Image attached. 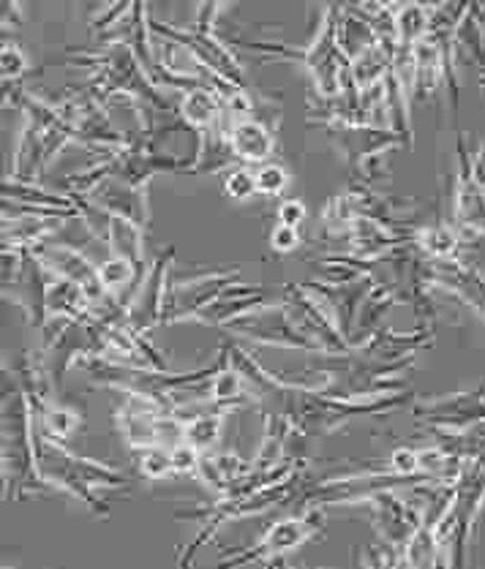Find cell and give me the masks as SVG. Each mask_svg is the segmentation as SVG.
Returning a JSON list of instances; mask_svg holds the SVG:
<instances>
[{"instance_id":"9c48e42d","label":"cell","mask_w":485,"mask_h":569,"mask_svg":"<svg viewBox=\"0 0 485 569\" xmlns=\"http://www.w3.org/2000/svg\"><path fill=\"white\" fill-rule=\"evenodd\" d=\"M224 415H227V409L214 407V409L197 411V415L189 417V420H186V436H184L186 445H191L194 450L199 452L214 450L224 431Z\"/></svg>"},{"instance_id":"9a60e30c","label":"cell","mask_w":485,"mask_h":569,"mask_svg":"<svg viewBox=\"0 0 485 569\" xmlns=\"http://www.w3.org/2000/svg\"><path fill=\"white\" fill-rule=\"evenodd\" d=\"M0 66H3V82H17L30 71L28 54L20 50L17 44H3V52H0Z\"/></svg>"},{"instance_id":"e0dca14e","label":"cell","mask_w":485,"mask_h":569,"mask_svg":"<svg viewBox=\"0 0 485 569\" xmlns=\"http://www.w3.org/2000/svg\"><path fill=\"white\" fill-rule=\"evenodd\" d=\"M303 246L300 229L289 227V223H276L270 229V248L276 253H295Z\"/></svg>"},{"instance_id":"5b68a950","label":"cell","mask_w":485,"mask_h":569,"mask_svg":"<svg viewBox=\"0 0 485 569\" xmlns=\"http://www.w3.org/2000/svg\"><path fill=\"white\" fill-rule=\"evenodd\" d=\"M88 202L101 208L109 216L129 218V221L148 227L150 221V204H148V189H137V186L123 183L118 178H107L88 193Z\"/></svg>"},{"instance_id":"7a4b0ae2","label":"cell","mask_w":485,"mask_h":569,"mask_svg":"<svg viewBox=\"0 0 485 569\" xmlns=\"http://www.w3.org/2000/svg\"><path fill=\"white\" fill-rule=\"evenodd\" d=\"M30 253H33V257L44 264L50 276L82 283V287L88 289L90 300H93V308L109 298V295L105 292V287L99 283V264L90 262L80 248L55 243V240H44V243L36 246Z\"/></svg>"},{"instance_id":"d6986e66","label":"cell","mask_w":485,"mask_h":569,"mask_svg":"<svg viewBox=\"0 0 485 569\" xmlns=\"http://www.w3.org/2000/svg\"><path fill=\"white\" fill-rule=\"evenodd\" d=\"M278 223H289V227H300L308 218V208L300 202V199H284L276 210Z\"/></svg>"},{"instance_id":"8fae6325","label":"cell","mask_w":485,"mask_h":569,"mask_svg":"<svg viewBox=\"0 0 485 569\" xmlns=\"http://www.w3.org/2000/svg\"><path fill=\"white\" fill-rule=\"evenodd\" d=\"M137 278V262L120 253H109L105 262H99V283L107 295L118 298L126 287H131Z\"/></svg>"},{"instance_id":"6da1fadb","label":"cell","mask_w":485,"mask_h":569,"mask_svg":"<svg viewBox=\"0 0 485 569\" xmlns=\"http://www.w3.org/2000/svg\"><path fill=\"white\" fill-rule=\"evenodd\" d=\"M150 30H154L156 36H161V39L178 41V44L189 47V50L214 71L218 80L246 88V71H242L240 60L235 58V52L229 50L227 44H221V41L216 39V33H202V30L197 28H175L156 20H150Z\"/></svg>"},{"instance_id":"4fadbf2b","label":"cell","mask_w":485,"mask_h":569,"mask_svg":"<svg viewBox=\"0 0 485 569\" xmlns=\"http://www.w3.org/2000/svg\"><path fill=\"white\" fill-rule=\"evenodd\" d=\"M139 471H142L145 480H167V477L175 475L172 469V452H169V447H148V450L139 452Z\"/></svg>"},{"instance_id":"ac0fdd59","label":"cell","mask_w":485,"mask_h":569,"mask_svg":"<svg viewBox=\"0 0 485 569\" xmlns=\"http://www.w3.org/2000/svg\"><path fill=\"white\" fill-rule=\"evenodd\" d=\"M172 469H175V475H199V463H202V452L199 450H194L191 445H178V447H172Z\"/></svg>"},{"instance_id":"277c9868","label":"cell","mask_w":485,"mask_h":569,"mask_svg":"<svg viewBox=\"0 0 485 569\" xmlns=\"http://www.w3.org/2000/svg\"><path fill=\"white\" fill-rule=\"evenodd\" d=\"M227 142L232 159L246 167H259L276 153V131L254 114L248 118H229L227 114Z\"/></svg>"},{"instance_id":"5bb4252c","label":"cell","mask_w":485,"mask_h":569,"mask_svg":"<svg viewBox=\"0 0 485 569\" xmlns=\"http://www.w3.org/2000/svg\"><path fill=\"white\" fill-rule=\"evenodd\" d=\"M254 174H257V191L259 197H268V199H276L281 197L284 191L289 189V172L281 167V163L276 161H265L259 163L257 169H254Z\"/></svg>"},{"instance_id":"8992f818","label":"cell","mask_w":485,"mask_h":569,"mask_svg":"<svg viewBox=\"0 0 485 569\" xmlns=\"http://www.w3.org/2000/svg\"><path fill=\"white\" fill-rule=\"evenodd\" d=\"M178 118L184 120L189 129L199 131V134L224 126V120H227V107H224L221 90L205 82L184 90L178 104Z\"/></svg>"},{"instance_id":"ba28073f","label":"cell","mask_w":485,"mask_h":569,"mask_svg":"<svg viewBox=\"0 0 485 569\" xmlns=\"http://www.w3.org/2000/svg\"><path fill=\"white\" fill-rule=\"evenodd\" d=\"M142 232H145V227H139V223L129 221V218L109 216L105 243L109 246V251H112V253H120V257H129L131 262L142 264V259H145Z\"/></svg>"},{"instance_id":"7c38bea8","label":"cell","mask_w":485,"mask_h":569,"mask_svg":"<svg viewBox=\"0 0 485 569\" xmlns=\"http://www.w3.org/2000/svg\"><path fill=\"white\" fill-rule=\"evenodd\" d=\"M224 193L235 202H248V199L257 197V174H254L251 167L246 163H238V167L227 169L224 172Z\"/></svg>"},{"instance_id":"2e32d148","label":"cell","mask_w":485,"mask_h":569,"mask_svg":"<svg viewBox=\"0 0 485 569\" xmlns=\"http://www.w3.org/2000/svg\"><path fill=\"white\" fill-rule=\"evenodd\" d=\"M235 0H199L197 11H194V28L202 30V33H214L218 14L227 9Z\"/></svg>"},{"instance_id":"52a82bcc","label":"cell","mask_w":485,"mask_h":569,"mask_svg":"<svg viewBox=\"0 0 485 569\" xmlns=\"http://www.w3.org/2000/svg\"><path fill=\"white\" fill-rule=\"evenodd\" d=\"M412 243L420 248L428 259L434 262H451L458 259L461 253V234L451 223H432V227H423L412 234Z\"/></svg>"},{"instance_id":"3957f363","label":"cell","mask_w":485,"mask_h":569,"mask_svg":"<svg viewBox=\"0 0 485 569\" xmlns=\"http://www.w3.org/2000/svg\"><path fill=\"white\" fill-rule=\"evenodd\" d=\"M317 531H323L319 516H287L270 526L268 535L254 545L251 553H242L240 559H229L227 565H242V561H263V565H270L278 556L293 553L303 542L311 540Z\"/></svg>"},{"instance_id":"30bf717a","label":"cell","mask_w":485,"mask_h":569,"mask_svg":"<svg viewBox=\"0 0 485 569\" xmlns=\"http://www.w3.org/2000/svg\"><path fill=\"white\" fill-rule=\"evenodd\" d=\"M393 26H396V41H402V44H417L432 30V11L420 0H404L398 6L396 17H393Z\"/></svg>"}]
</instances>
